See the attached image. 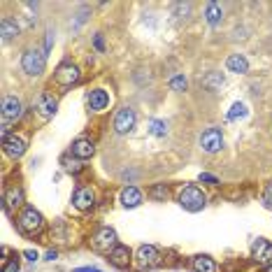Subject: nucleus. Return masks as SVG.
I'll return each mask as SVG.
<instances>
[{"label": "nucleus", "mask_w": 272, "mask_h": 272, "mask_svg": "<svg viewBox=\"0 0 272 272\" xmlns=\"http://www.w3.org/2000/svg\"><path fill=\"white\" fill-rule=\"evenodd\" d=\"M42 226H44V219L35 207H26V210L21 212V217H19V230H21L24 235H35V233L42 230Z\"/></svg>", "instance_id": "f257e3e1"}, {"label": "nucleus", "mask_w": 272, "mask_h": 272, "mask_svg": "<svg viewBox=\"0 0 272 272\" xmlns=\"http://www.w3.org/2000/svg\"><path fill=\"white\" fill-rule=\"evenodd\" d=\"M179 205L184 207L186 212H200L202 207L207 205V198L198 186H186L179 195Z\"/></svg>", "instance_id": "f03ea898"}, {"label": "nucleus", "mask_w": 272, "mask_h": 272, "mask_svg": "<svg viewBox=\"0 0 272 272\" xmlns=\"http://www.w3.org/2000/svg\"><path fill=\"white\" fill-rule=\"evenodd\" d=\"M44 63H47V58L37 49H30V51H26L21 56V67H24V73L30 75V77H40L44 73Z\"/></svg>", "instance_id": "7ed1b4c3"}, {"label": "nucleus", "mask_w": 272, "mask_h": 272, "mask_svg": "<svg viewBox=\"0 0 272 272\" xmlns=\"http://www.w3.org/2000/svg\"><path fill=\"white\" fill-rule=\"evenodd\" d=\"M54 79H56V84H60L63 89H70L73 84L79 82V67L73 65V63H63V65H58Z\"/></svg>", "instance_id": "20e7f679"}, {"label": "nucleus", "mask_w": 272, "mask_h": 272, "mask_svg": "<svg viewBox=\"0 0 272 272\" xmlns=\"http://www.w3.org/2000/svg\"><path fill=\"white\" fill-rule=\"evenodd\" d=\"M138 267L140 270H149V267L158 265V260H161V254H158V249L154 244H142L138 249Z\"/></svg>", "instance_id": "39448f33"}, {"label": "nucleus", "mask_w": 272, "mask_h": 272, "mask_svg": "<svg viewBox=\"0 0 272 272\" xmlns=\"http://www.w3.org/2000/svg\"><path fill=\"white\" fill-rule=\"evenodd\" d=\"M200 147L207 151V154H217L221 147H224V135L219 128H210L200 135Z\"/></svg>", "instance_id": "423d86ee"}, {"label": "nucleus", "mask_w": 272, "mask_h": 272, "mask_svg": "<svg viewBox=\"0 0 272 272\" xmlns=\"http://www.w3.org/2000/svg\"><path fill=\"white\" fill-rule=\"evenodd\" d=\"M133 126H135V112L130 107H123V109H119V114H116V119H114V130L119 135H126V133H130L133 130Z\"/></svg>", "instance_id": "0eeeda50"}, {"label": "nucleus", "mask_w": 272, "mask_h": 272, "mask_svg": "<svg viewBox=\"0 0 272 272\" xmlns=\"http://www.w3.org/2000/svg\"><path fill=\"white\" fill-rule=\"evenodd\" d=\"M93 247L98 251H109V249L116 247V233L112 228H100L93 235Z\"/></svg>", "instance_id": "6e6552de"}, {"label": "nucleus", "mask_w": 272, "mask_h": 272, "mask_svg": "<svg viewBox=\"0 0 272 272\" xmlns=\"http://www.w3.org/2000/svg\"><path fill=\"white\" fill-rule=\"evenodd\" d=\"M35 109L42 119H51V116L56 114V109H58V103H56V98L51 96V93H42V96L35 100Z\"/></svg>", "instance_id": "1a4fd4ad"}, {"label": "nucleus", "mask_w": 272, "mask_h": 272, "mask_svg": "<svg viewBox=\"0 0 272 272\" xmlns=\"http://www.w3.org/2000/svg\"><path fill=\"white\" fill-rule=\"evenodd\" d=\"M21 112H24V105L17 96L3 98V119L5 121H17L21 116Z\"/></svg>", "instance_id": "9d476101"}, {"label": "nucleus", "mask_w": 272, "mask_h": 272, "mask_svg": "<svg viewBox=\"0 0 272 272\" xmlns=\"http://www.w3.org/2000/svg\"><path fill=\"white\" fill-rule=\"evenodd\" d=\"M251 256H254L256 263H270L272 260V242L263 240V237H258V240L254 242V247H251Z\"/></svg>", "instance_id": "9b49d317"}, {"label": "nucleus", "mask_w": 272, "mask_h": 272, "mask_svg": "<svg viewBox=\"0 0 272 272\" xmlns=\"http://www.w3.org/2000/svg\"><path fill=\"white\" fill-rule=\"evenodd\" d=\"M3 147H5V154L12 158H21L26 154V140L21 135H10V138L3 140Z\"/></svg>", "instance_id": "f8f14e48"}, {"label": "nucleus", "mask_w": 272, "mask_h": 272, "mask_svg": "<svg viewBox=\"0 0 272 272\" xmlns=\"http://www.w3.org/2000/svg\"><path fill=\"white\" fill-rule=\"evenodd\" d=\"M73 202H75L77 210H91V207L96 205V193H93V188H89V186L77 188V191H75Z\"/></svg>", "instance_id": "ddd939ff"}, {"label": "nucleus", "mask_w": 272, "mask_h": 272, "mask_svg": "<svg viewBox=\"0 0 272 272\" xmlns=\"http://www.w3.org/2000/svg\"><path fill=\"white\" fill-rule=\"evenodd\" d=\"M109 263L114 267H119V270L128 267L130 265V249L123 247V244H116V247L109 251Z\"/></svg>", "instance_id": "4468645a"}, {"label": "nucleus", "mask_w": 272, "mask_h": 272, "mask_svg": "<svg viewBox=\"0 0 272 272\" xmlns=\"http://www.w3.org/2000/svg\"><path fill=\"white\" fill-rule=\"evenodd\" d=\"M93 151H96V147H93V142L86 140V138H79L77 142L73 145V156L75 158H82V161L93 156Z\"/></svg>", "instance_id": "2eb2a0df"}, {"label": "nucleus", "mask_w": 272, "mask_h": 272, "mask_svg": "<svg viewBox=\"0 0 272 272\" xmlns=\"http://www.w3.org/2000/svg\"><path fill=\"white\" fill-rule=\"evenodd\" d=\"M89 105H91V109H93V112H103V109L109 105V96H107V91H103V89L91 91V96H89Z\"/></svg>", "instance_id": "dca6fc26"}, {"label": "nucleus", "mask_w": 272, "mask_h": 272, "mask_svg": "<svg viewBox=\"0 0 272 272\" xmlns=\"http://www.w3.org/2000/svg\"><path fill=\"white\" fill-rule=\"evenodd\" d=\"M142 202V193L135 186H126L121 191V205L123 207H138Z\"/></svg>", "instance_id": "f3484780"}, {"label": "nucleus", "mask_w": 272, "mask_h": 272, "mask_svg": "<svg viewBox=\"0 0 272 272\" xmlns=\"http://www.w3.org/2000/svg\"><path fill=\"white\" fill-rule=\"evenodd\" d=\"M226 65H228L230 73H237V75H244L249 70V60L244 58L242 54H233L228 56V60H226Z\"/></svg>", "instance_id": "a211bd4d"}, {"label": "nucleus", "mask_w": 272, "mask_h": 272, "mask_svg": "<svg viewBox=\"0 0 272 272\" xmlns=\"http://www.w3.org/2000/svg\"><path fill=\"white\" fill-rule=\"evenodd\" d=\"M191 267H193V272H217V263L210 256H195L191 260Z\"/></svg>", "instance_id": "6ab92c4d"}, {"label": "nucleus", "mask_w": 272, "mask_h": 272, "mask_svg": "<svg viewBox=\"0 0 272 272\" xmlns=\"http://www.w3.org/2000/svg\"><path fill=\"white\" fill-rule=\"evenodd\" d=\"M0 35H3V40H12L14 35H19V24L14 21V19L5 17L3 21H0Z\"/></svg>", "instance_id": "aec40b11"}, {"label": "nucleus", "mask_w": 272, "mask_h": 272, "mask_svg": "<svg viewBox=\"0 0 272 272\" xmlns=\"http://www.w3.org/2000/svg\"><path fill=\"white\" fill-rule=\"evenodd\" d=\"M205 17H207V24L210 26H217V24H221V19H224V10H221L217 3H210Z\"/></svg>", "instance_id": "412c9836"}, {"label": "nucleus", "mask_w": 272, "mask_h": 272, "mask_svg": "<svg viewBox=\"0 0 272 272\" xmlns=\"http://www.w3.org/2000/svg\"><path fill=\"white\" fill-rule=\"evenodd\" d=\"M202 86L210 91H219L221 86H224V77H221V73H210L205 79H202Z\"/></svg>", "instance_id": "4be33fe9"}, {"label": "nucleus", "mask_w": 272, "mask_h": 272, "mask_svg": "<svg viewBox=\"0 0 272 272\" xmlns=\"http://www.w3.org/2000/svg\"><path fill=\"white\" fill-rule=\"evenodd\" d=\"M21 202H24V191H21V188H10V193H7V198H5V210L19 207Z\"/></svg>", "instance_id": "5701e85b"}, {"label": "nucleus", "mask_w": 272, "mask_h": 272, "mask_svg": "<svg viewBox=\"0 0 272 272\" xmlns=\"http://www.w3.org/2000/svg\"><path fill=\"white\" fill-rule=\"evenodd\" d=\"M244 116H247V105H244V103H235L233 107H230L228 119L237 121V119H244Z\"/></svg>", "instance_id": "b1692460"}, {"label": "nucleus", "mask_w": 272, "mask_h": 272, "mask_svg": "<svg viewBox=\"0 0 272 272\" xmlns=\"http://www.w3.org/2000/svg\"><path fill=\"white\" fill-rule=\"evenodd\" d=\"M149 126H151V133L156 135V138H163V135L168 133V128H165V121H158V119H154V121H151V123H149Z\"/></svg>", "instance_id": "393cba45"}, {"label": "nucleus", "mask_w": 272, "mask_h": 272, "mask_svg": "<svg viewBox=\"0 0 272 272\" xmlns=\"http://www.w3.org/2000/svg\"><path fill=\"white\" fill-rule=\"evenodd\" d=\"M170 86H172V89H175V91H186V79L181 77V75H179V77H172V82H170Z\"/></svg>", "instance_id": "a878e982"}, {"label": "nucleus", "mask_w": 272, "mask_h": 272, "mask_svg": "<svg viewBox=\"0 0 272 272\" xmlns=\"http://www.w3.org/2000/svg\"><path fill=\"white\" fill-rule=\"evenodd\" d=\"M263 205H265L267 210H272V186H267L265 193H263Z\"/></svg>", "instance_id": "bb28decb"}, {"label": "nucleus", "mask_w": 272, "mask_h": 272, "mask_svg": "<svg viewBox=\"0 0 272 272\" xmlns=\"http://www.w3.org/2000/svg\"><path fill=\"white\" fill-rule=\"evenodd\" d=\"M151 195H154V198H165V195H168V188H165V186H156L154 191H151Z\"/></svg>", "instance_id": "cd10ccee"}, {"label": "nucleus", "mask_w": 272, "mask_h": 272, "mask_svg": "<svg viewBox=\"0 0 272 272\" xmlns=\"http://www.w3.org/2000/svg\"><path fill=\"white\" fill-rule=\"evenodd\" d=\"M200 181H207V184H212V186H217V184H219V181H217V177L207 175V172H202V175H200Z\"/></svg>", "instance_id": "c85d7f7f"}, {"label": "nucleus", "mask_w": 272, "mask_h": 272, "mask_svg": "<svg viewBox=\"0 0 272 272\" xmlns=\"http://www.w3.org/2000/svg\"><path fill=\"white\" fill-rule=\"evenodd\" d=\"M3 272H19V263L17 260H10V263L3 267Z\"/></svg>", "instance_id": "c756f323"}, {"label": "nucleus", "mask_w": 272, "mask_h": 272, "mask_svg": "<svg viewBox=\"0 0 272 272\" xmlns=\"http://www.w3.org/2000/svg\"><path fill=\"white\" fill-rule=\"evenodd\" d=\"M65 170H67V172H75V175H77L79 170H82V165H79L77 161H75V163H67V165H65Z\"/></svg>", "instance_id": "7c9ffc66"}, {"label": "nucleus", "mask_w": 272, "mask_h": 272, "mask_svg": "<svg viewBox=\"0 0 272 272\" xmlns=\"http://www.w3.org/2000/svg\"><path fill=\"white\" fill-rule=\"evenodd\" d=\"M51 42H54V33L49 30V33H47V42H44V51H49V49H51Z\"/></svg>", "instance_id": "2f4dec72"}, {"label": "nucleus", "mask_w": 272, "mask_h": 272, "mask_svg": "<svg viewBox=\"0 0 272 272\" xmlns=\"http://www.w3.org/2000/svg\"><path fill=\"white\" fill-rule=\"evenodd\" d=\"M96 49H100V51H103V49H105V44H103V37H100V35H96Z\"/></svg>", "instance_id": "473e14b6"}, {"label": "nucleus", "mask_w": 272, "mask_h": 272, "mask_svg": "<svg viewBox=\"0 0 272 272\" xmlns=\"http://www.w3.org/2000/svg\"><path fill=\"white\" fill-rule=\"evenodd\" d=\"M26 258H28V260H37V251H30V249H28V251H26Z\"/></svg>", "instance_id": "72a5a7b5"}, {"label": "nucleus", "mask_w": 272, "mask_h": 272, "mask_svg": "<svg viewBox=\"0 0 272 272\" xmlns=\"http://www.w3.org/2000/svg\"><path fill=\"white\" fill-rule=\"evenodd\" d=\"M75 272H100L98 267H77Z\"/></svg>", "instance_id": "f704fd0d"}, {"label": "nucleus", "mask_w": 272, "mask_h": 272, "mask_svg": "<svg viewBox=\"0 0 272 272\" xmlns=\"http://www.w3.org/2000/svg\"><path fill=\"white\" fill-rule=\"evenodd\" d=\"M47 258H49V260H54V258H58V254H56V251H49Z\"/></svg>", "instance_id": "c9c22d12"}, {"label": "nucleus", "mask_w": 272, "mask_h": 272, "mask_svg": "<svg viewBox=\"0 0 272 272\" xmlns=\"http://www.w3.org/2000/svg\"><path fill=\"white\" fill-rule=\"evenodd\" d=\"M265 272H272V263H270V265H267V267H265Z\"/></svg>", "instance_id": "e433bc0d"}]
</instances>
